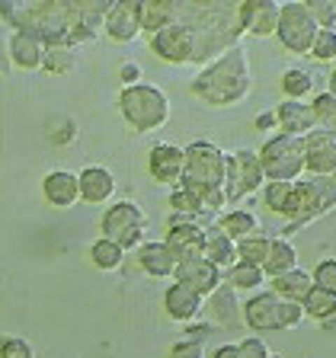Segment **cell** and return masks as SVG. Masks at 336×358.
I'll use <instances>...</instances> for the list:
<instances>
[{"instance_id": "816d5d0a", "label": "cell", "mask_w": 336, "mask_h": 358, "mask_svg": "<svg viewBox=\"0 0 336 358\" xmlns=\"http://www.w3.org/2000/svg\"><path fill=\"white\" fill-rule=\"evenodd\" d=\"M272 122H276V115H262V119L256 122V125H262V128H266V125H272Z\"/></svg>"}, {"instance_id": "e0dca14e", "label": "cell", "mask_w": 336, "mask_h": 358, "mask_svg": "<svg viewBox=\"0 0 336 358\" xmlns=\"http://www.w3.org/2000/svg\"><path fill=\"white\" fill-rule=\"evenodd\" d=\"M164 243L179 262L199 259L205 250V227L202 224H176V227H170Z\"/></svg>"}, {"instance_id": "3957f363", "label": "cell", "mask_w": 336, "mask_h": 358, "mask_svg": "<svg viewBox=\"0 0 336 358\" xmlns=\"http://www.w3.org/2000/svg\"><path fill=\"white\" fill-rule=\"evenodd\" d=\"M250 55L244 45H234L192 77V93L209 106H237L250 93Z\"/></svg>"}, {"instance_id": "7dc6e473", "label": "cell", "mask_w": 336, "mask_h": 358, "mask_svg": "<svg viewBox=\"0 0 336 358\" xmlns=\"http://www.w3.org/2000/svg\"><path fill=\"white\" fill-rule=\"evenodd\" d=\"M10 67V55H7V38H4V29H0V74Z\"/></svg>"}, {"instance_id": "7bdbcfd3", "label": "cell", "mask_w": 336, "mask_h": 358, "mask_svg": "<svg viewBox=\"0 0 336 358\" xmlns=\"http://www.w3.org/2000/svg\"><path fill=\"white\" fill-rule=\"evenodd\" d=\"M237 349H240V358H272L269 345L262 343L260 336H250V339H244V343H240Z\"/></svg>"}, {"instance_id": "4316f807", "label": "cell", "mask_w": 336, "mask_h": 358, "mask_svg": "<svg viewBox=\"0 0 336 358\" xmlns=\"http://www.w3.org/2000/svg\"><path fill=\"white\" fill-rule=\"evenodd\" d=\"M311 288H314V282L304 268H291L285 275L272 278V294H279L282 301H295V304H301Z\"/></svg>"}, {"instance_id": "8992f818", "label": "cell", "mask_w": 336, "mask_h": 358, "mask_svg": "<svg viewBox=\"0 0 336 358\" xmlns=\"http://www.w3.org/2000/svg\"><path fill=\"white\" fill-rule=\"evenodd\" d=\"M260 164L266 182H295L304 173V141L291 134H276L262 144Z\"/></svg>"}, {"instance_id": "c3c4849f", "label": "cell", "mask_w": 336, "mask_h": 358, "mask_svg": "<svg viewBox=\"0 0 336 358\" xmlns=\"http://www.w3.org/2000/svg\"><path fill=\"white\" fill-rule=\"evenodd\" d=\"M211 358H240V349L237 345H221V349H215Z\"/></svg>"}, {"instance_id": "ab89813d", "label": "cell", "mask_w": 336, "mask_h": 358, "mask_svg": "<svg viewBox=\"0 0 336 358\" xmlns=\"http://www.w3.org/2000/svg\"><path fill=\"white\" fill-rule=\"evenodd\" d=\"M311 55L317 61H336V29H321L317 32Z\"/></svg>"}, {"instance_id": "5b68a950", "label": "cell", "mask_w": 336, "mask_h": 358, "mask_svg": "<svg viewBox=\"0 0 336 358\" xmlns=\"http://www.w3.org/2000/svg\"><path fill=\"white\" fill-rule=\"evenodd\" d=\"M119 109L125 115L128 128H134V131H157L170 119V99H167L164 90L150 87V83H134V87L122 90Z\"/></svg>"}, {"instance_id": "ac0fdd59", "label": "cell", "mask_w": 336, "mask_h": 358, "mask_svg": "<svg viewBox=\"0 0 336 358\" xmlns=\"http://www.w3.org/2000/svg\"><path fill=\"white\" fill-rule=\"evenodd\" d=\"M42 195L48 199V205L55 208H71L77 199H80V182H77V173L67 170H52L42 179Z\"/></svg>"}, {"instance_id": "9c48e42d", "label": "cell", "mask_w": 336, "mask_h": 358, "mask_svg": "<svg viewBox=\"0 0 336 358\" xmlns=\"http://www.w3.org/2000/svg\"><path fill=\"white\" fill-rule=\"evenodd\" d=\"M266 186V173H262L260 154L256 150H234L227 157V176H224V195H227V205L240 201L244 195L256 192V189Z\"/></svg>"}, {"instance_id": "d6986e66", "label": "cell", "mask_w": 336, "mask_h": 358, "mask_svg": "<svg viewBox=\"0 0 336 358\" xmlns=\"http://www.w3.org/2000/svg\"><path fill=\"white\" fill-rule=\"evenodd\" d=\"M164 307L176 323H189L202 313V294H195V291L183 282H173L164 294Z\"/></svg>"}, {"instance_id": "8d00e7d4", "label": "cell", "mask_w": 336, "mask_h": 358, "mask_svg": "<svg viewBox=\"0 0 336 358\" xmlns=\"http://www.w3.org/2000/svg\"><path fill=\"white\" fill-rule=\"evenodd\" d=\"M288 192H291V182H266L262 186V201L272 215H282L285 211V201H288Z\"/></svg>"}, {"instance_id": "ba28073f", "label": "cell", "mask_w": 336, "mask_h": 358, "mask_svg": "<svg viewBox=\"0 0 336 358\" xmlns=\"http://www.w3.org/2000/svg\"><path fill=\"white\" fill-rule=\"evenodd\" d=\"M103 237L119 243L122 250H141L144 246V211L134 201H115L103 215Z\"/></svg>"}, {"instance_id": "4dcf8cb0", "label": "cell", "mask_w": 336, "mask_h": 358, "mask_svg": "<svg viewBox=\"0 0 336 358\" xmlns=\"http://www.w3.org/2000/svg\"><path fill=\"white\" fill-rule=\"evenodd\" d=\"M301 307H304V317H314V320L321 323V320H327L330 313L336 310V294H333V291H323V288H317V285H314V288L304 294Z\"/></svg>"}, {"instance_id": "db71d44e", "label": "cell", "mask_w": 336, "mask_h": 358, "mask_svg": "<svg viewBox=\"0 0 336 358\" xmlns=\"http://www.w3.org/2000/svg\"><path fill=\"white\" fill-rule=\"evenodd\" d=\"M333 179H336V173H333Z\"/></svg>"}, {"instance_id": "e575fe53", "label": "cell", "mask_w": 336, "mask_h": 358, "mask_svg": "<svg viewBox=\"0 0 336 358\" xmlns=\"http://www.w3.org/2000/svg\"><path fill=\"white\" fill-rule=\"evenodd\" d=\"M52 74H67L71 67H74V52L71 48H64V45H48L45 48V64Z\"/></svg>"}, {"instance_id": "5bb4252c", "label": "cell", "mask_w": 336, "mask_h": 358, "mask_svg": "<svg viewBox=\"0 0 336 358\" xmlns=\"http://www.w3.org/2000/svg\"><path fill=\"white\" fill-rule=\"evenodd\" d=\"M176 282L189 285V288L195 291V294H202V298H209L215 288H221L224 285V272L221 268H215L205 256H199V259H186L176 266Z\"/></svg>"}, {"instance_id": "f907efd6", "label": "cell", "mask_w": 336, "mask_h": 358, "mask_svg": "<svg viewBox=\"0 0 336 358\" xmlns=\"http://www.w3.org/2000/svg\"><path fill=\"white\" fill-rule=\"evenodd\" d=\"M327 93L336 99V71H333V74H330V90H327Z\"/></svg>"}, {"instance_id": "6da1fadb", "label": "cell", "mask_w": 336, "mask_h": 358, "mask_svg": "<svg viewBox=\"0 0 336 358\" xmlns=\"http://www.w3.org/2000/svg\"><path fill=\"white\" fill-rule=\"evenodd\" d=\"M109 3H61V0H42V3H0V16H7L16 32H29L38 42L48 45H80L97 36L106 22Z\"/></svg>"}, {"instance_id": "d6a6232c", "label": "cell", "mask_w": 336, "mask_h": 358, "mask_svg": "<svg viewBox=\"0 0 336 358\" xmlns=\"http://www.w3.org/2000/svg\"><path fill=\"white\" fill-rule=\"evenodd\" d=\"M209 298H211V310L218 313V320H221L224 327H234V323H237V298H234V288H231V285H221V288H215Z\"/></svg>"}, {"instance_id": "83f0119b", "label": "cell", "mask_w": 336, "mask_h": 358, "mask_svg": "<svg viewBox=\"0 0 336 358\" xmlns=\"http://www.w3.org/2000/svg\"><path fill=\"white\" fill-rule=\"evenodd\" d=\"M291 268H298V253H295V246H291L285 237L272 240V250H269L266 262H262L266 278H279V275H285V272H291Z\"/></svg>"}, {"instance_id": "d590c367", "label": "cell", "mask_w": 336, "mask_h": 358, "mask_svg": "<svg viewBox=\"0 0 336 358\" xmlns=\"http://www.w3.org/2000/svg\"><path fill=\"white\" fill-rule=\"evenodd\" d=\"M311 112H314V122H317L321 128H333V131H336V99L330 96V93L314 96Z\"/></svg>"}, {"instance_id": "f6af8a7d", "label": "cell", "mask_w": 336, "mask_h": 358, "mask_svg": "<svg viewBox=\"0 0 336 358\" xmlns=\"http://www.w3.org/2000/svg\"><path fill=\"white\" fill-rule=\"evenodd\" d=\"M304 320V307L295 301H282V329H295Z\"/></svg>"}, {"instance_id": "f546056e", "label": "cell", "mask_w": 336, "mask_h": 358, "mask_svg": "<svg viewBox=\"0 0 336 358\" xmlns=\"http://www.w3.org/2000/svg\"><path fill=\"white\" fill-rule=\"evenodd\" d=\"M90 259H93L97 268H103V272H115V268H122V262H125V250H122L119 243H112V240L99 237L97 243L90 246Z\"/></svg>"}, {"instance_id": "9a60e30c", "label": "cell", "mask_w": 336, "mask_h": 358, "mask_svg": "<svg viewBox=\"0 0 336 358\" xmlns=\"http://www.w3.org/2000/svg\"><path fill=\"white\" fill-rule=\"evenodd\" d=\"M150 176L164 186H179L183 182V170H186V148H176V144H157L150 150Z\"/></svg>"}, {"instance_id": "bcb514c9", "label": "cell", "mask_w": 336, "mask_h": 358, "mask_svg": "<svg viewBox=\"0 0 336 358\" xmlns=\"http://www.w3.org/2000/svg\"><path fill=\"white\" fill-rule=\"evenodd\" d=\"M122 80H125V87H134V83H138V77H141V67L138 64H122Z\"/></svg>"}, {"instance_id": "1f68e13d", "label": "cell", "mask_w": 336, "mask_h": 358, "mask_svg": "<svg viewBox=\"0 0 336 358\" xmlns=\"http://www.w3.org/2000/svg\"><path fill=\"white\" fill-rule=\"evenodd\" d=\"M269 250H272V237H266V234L260 231V234H253V237H246L237 243V259L250 262V266H262Z\"/></svg>"}, {"instance_id": "603a6c76", "label": "cell", "mask_w": 336, "mask_h": 358, "mask_svg": "<svg viewBox=\"0 0 336 358\" xmlns=\"http://www.w3.org/2000/svg\"><path fill=\"white\" fill-rule=\"evenodd\" d=\"M173 20H176V0H141L138 3V22L148 36H157Z\"/></svg>"}, {"instance_id": "b9f144b4", "label": "cell", "mask_w": 336, "mask_h": 358, "mask_svg": "<svg viewBox=\"0 0 336 358\" xmlns=\"http://www.w3.org/2000/svg\"><path fill=\"white\" fill-rule=\"evenodd\" d=\"M0 358H36L32 345L26 339H4L0 343Z\"/></svg>"}, {"instance_id": "f5cc1de1", "label": "cell", "mask_w": 336, "mask_h": 358, "mask_svg": "<svg viewBox=\"0 0 336 358\" xmlns=\"http://www.w3.org/2000/svg\"><path fill=\"white\" fill-rule=\"evenodd\" d=\"M333 71H336V61H333Z\"/></svg>"}, {"instance_id": "44dd1931", "label": "cell", "mask_w": 336, "mask_h": 358, "mask_svg": "<svg viewBox=\"0 0 336 358\" xmlns=\"http://www.w3.org/2000/svg\"><path fill=\"white\" fill-rule=\"evenodd\" d=\"M10 64L22 67V71H38L45 64V45L29 32H13L7 42Z\"/></svg>"}, {"instance_id": "30bf717a", "label": "cell", "mask_w": 336, "mask_h": 358, "mask_svg": "<svg viewBox=\"0 0 336 358\" xmlns=\"http://www.w3.org/2000/svg\"><path fill=\"white\" fill-rule=\"evenodd\" d=\"M301 141H304V170L311 176H333L336 173V131L333 128H314Z\"/></svg>"}, {"instance_id": "2e32d148", "label": "cell", "mask_w": 336, "mask_h": 358, "mask_svg": "<svg viewBox=\"0 0 336 358\" xmlns=\"http://www.w3.org/2000/svg\"><path fill=\"white\" fill-rule=\"evenodd\" d=\"M103 29L112 42H134V38L141 36L138 0H119V3H109V13H106Z\"/></svg>"}, {"instance_id": "ffe728a7", "label": "cell", "mask_w": 336, "mask_h": 358, "mask_svg": "<svg viewBox=\"0 0 336 358\" xmlns=\"http://www.w3.org/2000/svg\"><path fill=\"white\" fill-rule=\"evenodd\" d=\"M77 182H80V199L90 205H106L115 195V176L106 166H87Z\"/></svg>"}, {"instance_id": "7c38bea8", "label": "cell", "mask_w": 336, "mask_h": 358, "mask_svg": "<svg viewBox=\"0 0 336 358\" xmlns=\"http://www.w3.org/2000/svg\"><path fill=\"white\" fill-rule=\"evenodd\" d=\"M244 320L256 333H276L282 329V298L272 291H260L244 304Z\"/></svg>"}, {"instance_id": "cb8c5ba5", "label": "cell", "mask_w": 336, "mask_h": 358, "mask_svg": "<svg viewBox=\"0 0 336 358\" xmlns=\"http://www.w3.org/2000/svg\"><path fill=\"white\" fill-rule=\"evenodd\" d=\"M138 262H141V268L154 278H173L176 275V266H179V259L167 250V243H144L141 250H138Z\"/></svg>"}, {"instance_id": "836d02e7", "label": "cell", "mask_w": 336, "mask_h": 358, "mask_svg": "<svg viewBox=\"0 0 336 358\" xmlns=\"http://www.w3.org/2000/svg\"><path fill=\"white\" fill-rule=\"evenodd\" d=\"M314 90V77L307 74V71H301V67H291V71H285L282 74V93L288 99H304L307 93Z\"/></svg>"}, {"instance_id": "681fc988", "label": "cell", "mask_w": 336, "mask_h": 358, "mask_svg": "<svg viewBox=\"0 0 336 358\" xmlns=\"http://www.w3.org/2000/svg\"><path fill=\"white\" fill-rule=\"evenodd\" d=\"M321 329H323V333H333L336 336V310L330 313L327 320H321Z\"/></svg>"}, {"instance_id": "277c9868", "label": "cell", "mask_w": 336, "mask_h": 358, "mask_svg": "<svg viewBox=\"0 0 336 358\" xmlns=\"http://www.w3.org/2000/svg\"><path fill=\"white\" fill-rule=\"evenodd\" d=\"M224 176H227V154L211 141H192L186 148V170H183V182L179 189H186L195 201L205 192L224 189Z\"/></svg>"}, {"instance_id": "7a4b0ae2", "label": "cell", "mask_w": 336, "mask_h": 358, "mask_svg": "<svg viewBox=\"0 0 336 358\" xmlns=\"http://www.w3.org/2000/svg\"><path fill=\"white\" fill-rule=\"evenodd\" d=\"M176 22L192 36V61L221 58L240 38V16L231 3H176Z\"/></svg>"}, {"instance_id": "ee69618b", "label": "cell", "mask_w": 336, "mask_h": 358, "mask_svg": "<svg viewBox=\"0 0 336 358\" xmlns=\"http://www.w3.org/2000/svg\"><path fill=\"white\" fill-rule=\"evenodd\" d=\"M170 358H205V343H195V339H183L170 349Z\"/></svg>"}, {"instance_id": "4fadbf2b", "label": "cell", "mask_w": 336, "mask_h": 358, "mask_svg": "<svg viewBox=\"0 0 336 358\" xmlns=\"http://www.w3.org/2000/svg\"><path fill=\"white\" fill-rule=\"evenodd\" d=\"M237 16H240V29L250 32V36L256 38L276 36L279 3H272V0H244L237 7Z\"/></svg>"}, {"instance_id": "7402d4cb", "label": "cell", "mask_w": 336, "mask_h": 358, "mask_svg": "<svg viewBox=\"0 0 336 358\" xmlns=\"http://www.w3.org/2000/svg\"><path fill=\"white\" fill-rule=\"evenodd\" d=\"M272 115H276L282 134H291V138H304L307 131H314V128H317L314 112H311V106H307V103H295V99L279 103V109L272 112Z\"/></svg>"}, {"instance_id": "484cf974", "label": "cell", "mask_w": 336, "mask_h": 358, "mask_svg": "<svg viewBox=\"0 0 336 358\" xmlns=\"http://www.w3.org/2000/svg\"><path fill=\"white\" fill-rule=\"evenodd\" d=\"M218 231L224 234V237H231L234 243H240V240L253 237V234H260V217L253 215V211H227V215L218 221Z\"/></svg>"}, {"instance_id": "d4e9b609", "label": "cell", "mask_w": 336, "mask_h": 358, "mask_svg": "<svg viewBox=\"0 0 336 358\" xmlns=\"http://www.w3.org/2000/svg\"><path fill=\"white\" fill-rule=\"evenodd\" d=\"M202 256H205L215 268L227 272V268L237 262V243H234L231 237H224L215 224V227H205V250H202Z\"/></svg>"}, {"instance_id": "f35d334b", "label": "cell", "mask_w": 336, "mask_h": 358, "mask_svg": "<svg viewBox=\"0 0 336 358\" xmlns=\"http://www.w3.org/2000/svg\"><path fill=\"white\" fill-rule=\"evenodd\" d=\"M307 10L321 29H336V0H311Z\"/></svg>"}, {"instance_id": "f1b7e54d", "label": "cell", "mask_w": 336, "mask_h": 358, "mask_svg": "<svg viewBox=\"0 0 336 358\" xmlns=\"http://www.w3.org/2000/svg\"><path fill=\"white\" fill-rule=\"evenodd\" d=\"M266 272H262V266H250V262H234L227 272H224V285H231L234 291H256L260 285H266Z\"/></svg>"}, {"instance_id": "52a82bcc", "label": "cell", "mask_w": 336, "mask_h": 358, "mask_svg": "<svg viewBox=\"0 0 336 358\" xmlns=\"http://www.w3.org/2000/svg\"><path fill=\"white\" fill-rule=\"evenodd\" d=\"M317 32H321V26H317V20L311 16L307 3L291 0V3H282V7H279L276 36H279V42H282L285 52H291V55H311Z\"/></svg>"}, {"instance_id": "60d3db41", "label": "cell", "mask_w": 336, "mask_h": 358, "mask_svg": "<svg viewBox=\"0 0 336 358\" xmlns=\"http://www.w3.org/2000/svg\"><path fill=\"white\" fill-rule=\"evenodd\" d=\"M311 282L323 291H333L336 294V259H323L321 266L311 272Z\"/></svg>"}, {"instance_id": "74e56055", "label": "cell", "mask_w": 336, "mask_h": 358, "mask_svg": "<svg viewBox=\"0 0 336 358\" xmlns=\"http://www.w3.org/2000/svg\"><path fill=\"white\" fill-rule=\"evenodd\" d=\"M170 205H173V215H189V217H209L205 211L199 208V201L186 192V189H173L170 192Z\"/></svg>"}, {"instance_id": "8fae6325", "label": "cell", "mask_w": 336, "mask_h": 358, "mask_svg": "<svg viewBox=\"0 0 336 358\" xmlns=\"http://www.w3.org/2000/svg\"><path fill=\"white\" fill-rule=\"evenodd\" d=\"M150 52L157 58L170 61V64H186V61H192V36H189V29L183 22L173 20L167 29L150 36Z\"/></svg>"}]
</instances>
